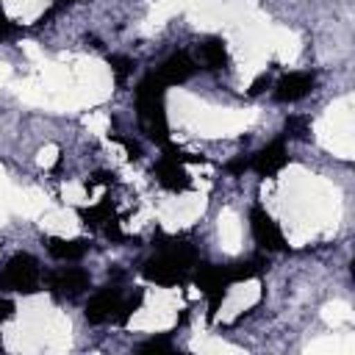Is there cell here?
I'll use <instances>...</instances> for the list:
<instances>
[{"instance_id":"1","label":"cell","mask_w":355,"mask_h":355,"mask_svg":"<svg viewBox=\"0 0 355 355\" xmlns=\"http://www.w3.org/2000/svg\"><path fill=\"white\" fill-rule=\"evenodd\" d=\"M164 94H166V83L155 75V72H147L139 86H136V111H139V119H141V128L147 130V136L158 144H166L169 141V133H166V111H164Z\"/></svg>"},{"instance_id":"2","label":"cell","mask_w":355,"mask_h":355,"mask_svg":"<svg viewBox=\"0 0 355 355\" xmlns=\"http://www.w3.org/2000/svg\"><path fill=\"white\" fill-rule=\"evenodd\" d=\"M197 266V252L191 244H172L169 250L153 255L144 261L141 266V275L144 280L150 283H158V286H175L180 283L191 269Z\"/></svg>"},{"instance_id":"3","label":"cell","mask_w":355,"mask_h":355,"mask_svg":"<svg viewBox=\"0 0 355 355\" xmlns=\"http://www.w3.org/2000/svg\"><path fill=\"white\" fill-rule=\"evenodd\" d=\"M0 288L3 291H19L33 294L39 288V261L28 252H17L8 258V263L0 272Z\"/></svg>"},{"instance_id":"4","label":"cell","mask_w":355,"mask_h":355,"mask_svg":"<svg viewBox=\"0 0 355 355\" xmlns=\"http://www.w3.org/2000/svg\"><path fill=\"white\" fill-rule=\"evenodd\" d=\"M250 230H252L255 244L261 250H266V252H283L288 247L280 225L272 219V214L263 205H252L250 208Z\"/></svg>"},{"instance_id":"5","label":"cell","mask_w":355,"mask_h":355,"mask_svg":"<svg viewBox=\"0 0 355 355\" xmlns=\"http://www.w3.org/2000/svg\"><path fill=\"white\" fill-rule=\"evenodd\" d=\"M197 286L202 288V294L208 297V308H211V316L216 313V308L222 305V300L227 297V288H230V277H227V266H214V263H200L197 266V275H194Z\"/></svg>"},{"instance_id":"6","label":"cell","mask_w":355,"mask_h":355,"mask_svg":"<svg viewBox=\"0 0 355 355\" xmlns=\"http://www.w3.org/2000/svg\"><path fill=\"white\" fill-rule=\"evenodd\" d=\"M119 311H122V291L114 288V286H105L100 288L83 308V316L86 322L92 324H103V322H111V319H119Z\"/></svg>"},{"instance_id":"7","label":"cell","mask_w":355,"mask_h":355,"mask_svg":"<svg viewBox=\"0 0 355 355\" xmlns=\"http://www.w3.org/2000/svg\"><path fill=\"white\" fill-rule=\"evenodd\" d=\"M89 272L86 269H78V266H64V269H55L47 275V288L55 294V297H78L80 291L89 288Z\"/></svg>"},{"instance_id":"8","label":"cell","mask_w":355,"mask_h":355,"mask_svg":"<svg viewBox=\"0 0 355 355\" xmlns=\"http://www.w3.org/2000/svg\"><path fill=\"white\" fill-rule=\"evenodd\" d=\"M286 161H288V153H286V136H280V139L269 141L266 147H261V150L252 155L250 166H252L258 175L272 178V175H277V172L286 166Z\"/></svg>"},{"instance_id":"9","label":"cell","mask_w":355,"mask_h":355,"mask_svg":"<svg viewBox=\"0 0 355 355\" xmlns=\"http://www.w3.org/2000/svg\"><path fill=\"white\" fill-rule=\"evenodd\" d=\"M313 83H316V78L311 72H288V75H283L277 80L275 97L280 103H297V100H302V97H308L313 92Z\"/></svg>"},{"instance_id":"10","label":"cell","mask_w":355,"mask_h":355,"mask_svg":"<svg viewBox=\"0 0 355 355\" xmlns=\"http://www.w3.org/2000/svg\"><path fill=\"white\" fill-rule=\"evenodd\" d=\"M194 72H197V64H194V58H191L189 53H175V55H169V58L155 69V75H158L166 86L186 83Z\"/></svg>"},{"instance_id":"11","label":"cell","mask_w":355,"mask_h":355,"mask_svg":"<svg viewBox=\"0 0 355 355\" xmlns=\"http://www.w3.org/2000/svg\"><path fill=\"white\" fill-rule=\"evenodd\" d=\"M155 178H158V183H161L164 189H169V191H186V189L191 186V178H189V172L183 169V164H180V161H172V158H166V155L158 161Z\"/></svg>"},{"instance_id":"12","label":"cell","mask_w":355,"mask_h":355,"mask_svg":"<svg viewBox=\"0 0 355 355\" xmlns=\"http://www.w3.org/2000/svg\"><path fill=\"white\" fill-rule=\"evenodd\" d=\"M47 252L58 261H80L89 252V241L86 239H58V236H47L44 239Z\"/></svg>"},{"instance_id":"13","label":"cell","mask_w":355,"mask_h":355,"mask_svg":"<svg viewBox=\"0 0 355 355\" xmlns=\"http://www.w3.org/2000/svg\"><path fill=\"white\" fill-rule=\"evenodd\" d=\"M200 58H202V64H205L208 69H222V67H227V47H225V42H222L219 36L205 39V42L200 44Z\"/></svg>"},{"instance_id":"14","label":"cell","mask_w":355,"mask_h":355,"mask_svg":"<svg viewBox=\"0 0 355 355\" xmlns=\"http://www.w3.org/2000/svg\"><path fill=\"white\" fill-rule=\"evenodd\" d=\"M263 269H266V266H263V261H261V258H250V261H241V263L227 266V277H230V283H239V280L258 277Z\"/></svg>"},{"instance_id":"15","label":"cell","mask_w":355,"mask_h":355,"mask_svg":"<svg viewBox=\"0 0 355 355\" xmlns=\"http://www.w3.org/2000/svg\"><path fill=\"white\" fill-rule=\"evenodd\" d=\"M308 133H311V122H308V116H300V114H291L288 119H286V139H308Z\"/></svg>"},{"instance_id":"16","label":"cell","mask_w":355,"mask_h":355,"mask_svg":"<svg viewBox=\"0 0 355 355\" xmlns=\"http://www.w3.org/2000/svg\"><path fill=\"white\" fill-rule=\"evenodd\" d=\"M80 216H83V219H86V225H92V227H97L100 222L114 219V216H111V205H108V202H100V205H94V208H83V211H80Z\"/></svg>"},{"instance_id":"17","label":"cell","mask_w":355,"mask_h":355,"mask_svg":"<svg viewBox=\"0 0 355 355\" xmlns=\"http://www.w3.org/2000/svg\"><path fill=\"white\" fill-rule=\"evenodd\" d=\"M108 64H111V69H114V75H116V80H119V83H125V80H128V75L133 72V61H130L128 55H111V58H108Z\"/></svg>"},{"instance_id":"18","label":"cell","mask_w":355,"mask_h":355,"mask_svg":"<svg viewBox=\"0 0 355 355\" xmlns=\"http://www.w3.org/2000/svg\"><path fill=\"white\" fill-rule=\"evenodd\" d=\"M139 352H172V344L166 338H150L139 347Z\"/></svg>"},{"instance_id":"19","label":"cell","mask_w":355,"mask_h":355,"mask_svg":"<svg viewBox=\"0 0 355 355\" xmlns=\"http://www.w3.org/2000/svg\"><path fill=\"white\" fill-rule=\"evenodd\" d=\"M17 33V25L8 19V14L0 8V42H6V39H11Z\"/></svg>"},{"instance_id":"20","label":"cell","mask_w":355,"mask_h":355,"mask_svg":"<svg viewBox=\"0 0 355 355\" xmlns=\"http://www.w3.org/2000/svg\"><path fill=\"white\" fill-rule=\"evenodd\" d=\"M116 141L128 150V158H139V155H141V150H139V144H136V141H130V139H125V136H116Z\"/></svg>"},{"instance_id":"21","label":"cell","mask_w":355,"mask_h":355,"mask_svg":"<svg viewBox=\"0 0 355 355\" xmlns=\"http://www.w3.org/2000/svg\"><path fill=\"white\" fill-rule=\"evenodd\" d=\"M11 316H14V302L6 300V297H0V322H6Z\"/></svg>"},{"instance_id":"22","label":"cell","mask_w":355,"mask_h":355,"mask_svg":"<svg viewBox=\"0 0 355 355\" xmlns=\"http://www.w3.org/2000/svg\"><path fill=\"white\" fill-rule=\"evenodd\" d=\"M263 86H269V75H258V78L252 80V86H250V94H261Z\"/></svg>"},{"instance_id":"23","label":"cell","mask_w":355,"mask_h":355,"mask_svg":"<svg viewBox=\"0 0 355 355\" xmlns=\"http://www.w3.org/2000/svg\"><path fill=\"white\" fill-rule=\"evenodd\" d=\"M247 166H250V161H244V155H241V158H236V161H230V164H227V172L239 175V172H244Z\"/></svg>"}]
</instances>
